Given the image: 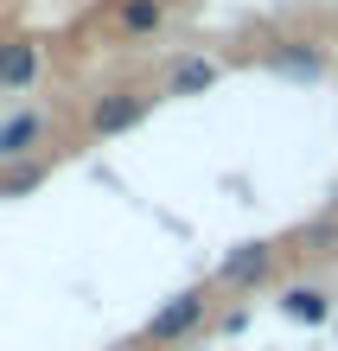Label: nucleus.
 Returning <instances> with one entry per match:
<instances>
[{"label": "nucleus", "instance_id": "f257e3e1", "mask_svg": "<svg viewBox=\"0 0 338 351\" xmlns=\"http://www.w3.org/2000/svg\"><path fill=\"white\" fill-rule=\"evenodd\" d=\"M204 313H210V300H204V287H179L173 300H160L154 306V319H147V345H179V339H192L198 326H204Z\"/></svg>", "mask_w": 338, "mask_h": 351}, {"label": "nucleus", "instance_id": "f03ea898", "mask_svg": "<svg viewBox=\"0 0 338 351\" xmlns=\"http://www.w3.org/2000/svg\"><path fill=\"white\" fill-rule=\"evenodd\" d=\"M147 115H154V96H147V90H102L90 102V134L96 141H115V134L141 128Z\"/></svg>", "mask_w": 338, "mask_h": 351}, {"label": "nucleus", "instance_id": "7ed1b4c3", "mask_svg": "<svg viewBox=\"0 0 338 351\" xmlns=\"http://www.w3.org/2000/svg\"><path fill=\"white\" fill-rule=\"evenodd\" d=\"M274 275V243H262V237H249V243H237V250H224L217 256V281L224 287H262Z\"/></svg>", "mask_w": 338, "mask_h": 351}, {"label": "nucleus", "instance_id": "20e7f679", "mask_svg": "<svg viewBox=\"0 0 338 351\" xmlns=\"http://www.w3.org/2000/svg\"><path fill=\"white\" fill-rule=\"evenodd\" d=\"M38 71H45V51L32 45V38H0V90H32Z\"/></svg>", "mask_w": 338, "mask_h": 351}, {"label": "nucleus", "instance_id": "39448f33", "mask_svg": "<svg viewBox=\"0 0 338 351\" xmlns=\"http://www.w3.org/2000/svg\"><path fill=\"white\" fill-rule=\"evenodd\" d=\"M38 147H45V115L38 109H13L0 121V160H32Z\"/></svg>", "mask_w": 338, "mask_h": 351}, {"label": "nucleus", "instance_id": "423d86ee", "mask_svg": "<svg viewBox=\"0 0 338 351\" xmlns=\"http://www.w3.org/2000/svg\"><path fill=\"white\" fill-rule=\"evenodd\" d=\"M268 71H281V77H300V84H313V77H326V51L313 45V38H281V51L268 58Z\"/></svg>", "mask_w": 338, "mask_h": 351}, {"label": "nucleus", "instance_id": "0eeeda50", "mask_svg": "<svg viewBox=\"0 0 338 351\" xmlns=\"http://www.w3.org/2000/svg\"><path fill=\"white\" fill-rule=\"evenodd\" d=\"M210 90H217V64H210V58H198V51L173 58V71H166V96H210Z\"/></svg>", "mask_w": 338, "mask_h": 351}, {"label": "nucleus", "instance_id": "6e6552de", "mask_svg": "<svg viewBox=\"0 0 338 351\" xmlns=\"http://www.w3.org/2000/svg\"><path fill=\"white\" fill-rule=\"evenodd\" d=\"M281 313H287L293 326H326V319H332V294H326V287H313V281L281 287Z\"/></svg>", "mask_w": 338, "mask_h": 351}, {"label": "nucleus", "instance_id": "1a4fd4ad", "mask_svg": "<svg viewBox=\"0 0 338 351\" xmlns=\"http://www.w3.org/2000/svg\"><path fill=\"white\" fill-rule=\"evenodd\" d=\"M115 26L128 32V38H154L166 26V7H160V0H121V7H115Z\"/></svg>", "mask_w": 338, "mask_h": 351}, {"label": "nucleus", "instance_id": "9d476101", "mask_svg": "<svg viewBox=\"0 0 338 351\" xmlns=\"http://www.w3.org/2000/svg\"><path fill=\"white\" fill-rule=\"evenodd\" d=\"M45 185V160H7V173H0V198H26Z\"/></svg>", "mask_w": 338, "mask_h": 351}, {"label": "nucleus", "instance_id": "9b49d317", "mask_svg": "<svg viewBox=\"0 0 338 351\" xmlns=\"http://www.w3.org/2000/svg\"><path fill=\"white\" fill-rule=\"evenodd\" d=\"M0 121H7V115H0Z\"/></svg>", "mask_w": 338, "mask_h": 351}]
</instances>
